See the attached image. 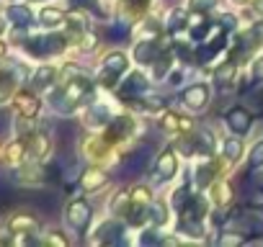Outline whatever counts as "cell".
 Segmentation results:
<instances>
[{
    "instance_id": "1",
    "label": "cell",
    "mask_w": 263,
    "mask_h": 247,
    "mask_svg": "<svg viewBox=\"0 0 263 247\" xmlns=\"http://www.w3.org/2000/svg\"><path fill=\"white\" fill-rule=\"evenodd\" d=\"M67 221H70V227H75L78 232L90 221V206L85 203V201H75L70 209H67Z\"/></svg>"
},
{
    "instance_id": "2",
    "label": "cell",
    "mask_w": 263,
    "mask_h": 247,
    "mask_svg": "<svg viewBox=\"0 0 263 247\" xmlns=\"http://www.w3.org/2000/svg\"><path fill=\"white\" fill-rule=\"evenodd\" d=\"M16 108H18V113H21V116H26V118H34V116L39 113V100L34 98V93H29V90H21V93L16 95Z\"/></svg>"
},
{
    "instance_id": "3",
    "label": "cell",
    "mask_w": 263,
    "mask_h": 247,
    "mask_svg": "<svg viewBox=\"0 0 263 247\" xmlns=\"http://www.w3.org/2000/svg\"><path fill=\"white\" fill-rule=\"evenodd\" d=\"M227 123H230V129L232 132H237V134H242V132H248L250 129V113L245 111V108H232L230 113H227Z\"/></svg>"
},
{
    "instance_id": "4",
    "label": "cell",
    "mask_w": 263,
    "mask_h": 247,
    "mask_svg": "<svg viewBox=\"0 0 263 247\" xmlns=\"http://www.w3.org/2000/svg\"><path fill=\"white\" fill-rule=\"evenodd\" d=\"M26 150H29V155L31 157H44L47 155V134H42V132H34L29 139H26Z\"/></svg>"
},
{
    "instance_id": "5",
    "label": "cell",
    "mask_w": 263,
    "mask_h": 247,
    "mask_svg": "<svg viewBox=\"0 0 263 247\" xmlns=\"http://www.w3.org/2000/svg\"><path fill=\"white\" fill-rule=\"evenodd\" d=\"M183 100H186L191 108H201V106L206 103V88H204V85H194V88H189V90L183 93Z\"/></svg>"
},
{
    "instance_id": "6",
    "label": "cell",
    "mask_w": 263,
    "mask_h": 247,
    "mask_svg": "<svg viewBox=\"0 0 263 247\" xmlns=\"http://www.w3.org/2000/svg\"><path fill=\"white\" fill-rule=\"evenodd\" d=\"M8 227H11V229H16V232H29V229H34V227H36V219H34L31 214L21 211V214H16V216L8 221Z\"/></svg>"
},
{
    "instance_id": "7",
    "label": "cell",
    "mask_w": 263,
    "mask_h": 247,
    "mask_svg": "<svg viewBox=\"0 0 263 247\" xmlns=\"http://www.w3.org/2000/svg\"><path fill=\"white\" fill-rule=\"evenodd\" d=\"M158 173H160V178H173L176 175V160H173V152H163V157H160V162H158Z\"/></svg>"
},
{
    "instance_id": "8",
    "label": "cell",
    "mask_w": 263,
    "mask_h": 247,
    "mask_svg": "<svg viewBox=\"0 0 263 247\" xmlns=\"http://www.w3.org/2000/svg\"><path fill=\"white\" fill-rule=\"evenodd\" d=\"M106 70H108V72H114V75L124 72V70H126V57H124L121 52L108 54V57H106Z\"/></svg>"
},
{
    "instance_id": "9",
    "label": "cell",
    "mask_w": 263,
    "mask_h": 247,
    "mask_svg": "<svg viewBox=\"0 0 263 247\" xmlns=\"http://www.w3.org/2000/svg\"><path fill=\"white\" fill-rule=\"evenodd\" d=\"M54 67H39L36 70V75H34V85L36 88H47V85H52L54 83Z\"/></svg>"
},
{
    "instance_id": "10",
    "label": "cell",
    "mask_w": 263,
    "mask_h": 247,
    "mask_svg": "<svg viewBox=\"0 0 263 247\" xmlns=\"http://www.w3.org/2000/svg\"><path fill=\"white\" fill-rule=\"evenodd\" d=\"M8 16H11L13 24H18V26H24V24L31 21V13H29V8H24V6H11V8H8Z\"/></svg>"
},
{
    "instance_id": "11",
    "label": "cell",
    "mask_w": 263,
    "mask_h": 247,
    "mask_svg": "<svg viewBox=\"0 0 263 247\" xmlns=\"http://www.w3.org/2000/svg\"><path fill=\"white\" fill-rule=\"evenodd\" d=\"M140 90H145V77H142V75H132V77L126 80V85L121 88V93H124V95L140 93Z\"/></svg>"
},
{
    "instance_id": "12",
    "label": "cell",
    "mask_w": 263,
    "mask_h": 247,
    "mask_svg": "<svg viewBox=\"0 0 263 247\" xmlns=\"http://www.w3.org/2000/svg\"><path fill=\"white\" fill-rule=\"evenodd\" d=\"M155 54H158V47L150 44V42L142 44V47H137V59L145 62V65H147V62H155Z\"/></svg>"
},
{
    "instance_id": "13",
    "label": "cell",
    "mask_w": 263,
    "mask_h": 247,
    "mask_svg": "<svg viewBox=\"0 0 263 247\" xmlns=\"http://www.w3.org/2000/svg\"><path fill=\"white\" fill-rule=\"evenodd\" d=\"M232 77H235V65H232V62L217 70V85H219V88L230 85V83H232Z\"/></svg>"
},
{
    "instance_id": "14",
    "label": "cell",
    "mask_w": 263,
    "mask_h": 247,
    "mask_svg": "<svg viewBox=\"0 0 263 247\" xmlns=\"http://www.w3.org/2000/svg\"><path fill=\"white\" fill-rule=\"evenodd\" d=\"M62 18H65V16H62V11H57V8H44V11H42V24H44V26H57Z\"/></svg>"
},
{
    "instance_id": "15",
    "label": "cell",
    "mask_w": 263,
    "mask_h": 247,
    "mask_svg": "<svg viewBox=\"0 0 263 247\" xmlns=\"http://www.w3.org/2000/svg\"><path fill=\"white\" fill-rule=\"evenodd\" d=\"M13 72H0V100H3L6 95H11L13 90Z\"/></svg>"
},
{
    "instance_id": "16",
    "label": "cell",
    "mask_w": 263,
    "mask_h": 247,
    "mask_svg": "<svg viewBox=\"0 0 263 247\" xmlns=\"http://www.w3.org/2000/svg\"><path fill=\"white\" fill-rule=\"evenodd\" d=\"M103 180H106V178H103V175H101V170H96V168H93V170H88V173H85V178H83L85 188H98Z\"/></svg>"
},
{
    "instance_id": "17",
    "label": "cell",
    "mask_w": 263,
    "mask_h": 247,
    "mask_svg": "<svg viewBox=\"0 0 263 247\" xmlns=\"http://www.w3.org/2000/svg\"><path fill=\"white\" fill-rule=\"evenodd\" d=\"M224 157H227L230 162H235V160L240 157V142H237V139H227V142H224Z\"/></svg>"
},
{
    "instance_id": "18",
    "label": "cell",
    "mask_w": 263,
    "mask_h": 247,
    "mask_svg": "<svg viewBox=\"0 0 263 247\" xmlns=\"http://www.w3.org/2000/svg\"><path fill=\"white\" fill-rule=\"evenodd\" d=\"M153 221H155V224H165V221H168V209H165L163 203H155V206H153Z\"/></svg>"
},
{
    "instance_id": "19",
    "label": "cell",
    "mask_w": 263,
    "mask_h": 247,
    "mask_svg": "<svg viewBox=\"0 0 263 247\" xmlns=\"http://www.w3.org/2000/svg\"><path fill=\"white\" fill-rule=\"evenodd\" d=\"M196 139H199V150H201L204 155H209V152H212V134H209V132H199Z\"/></svg>"
},
{
    "instance_id": "20",
    "label": "cell",
    "mask_w": 263,
    "mask_h": 247,
    "mask_svg": "<svg viewBox=\"0 0 263 247\" xmlns=\"http://www.w3.org/2000/svg\"><path fill=\"white\" fill-rule=\"evenodd\" d=\"M158 65H155V75L158 77H163L168 70H171V57H163V59H155Z\"/></svg>"
},
{
    "instance_id": "21",
    "label": "cell",
    "mask_w": 263,
    "mask_h": 247,
    "mask_svg": "<svg viewBox=\"0 0 263 247\" xmlns=\"http://www.w3.org/2000/svg\"><path fill=\"white\" fill-rule=\"evenodd\" d=\"M114 211H116V214H129L126 196H116V201H114Z\"/></svg>"
},
{
    "instance_id": "22",
    "label": "cell",
    "mask_w": 263,
    "mask_h": 247,
    "mask_svg": "<svg viewBox=\"0 0 263 247\" xmlns=\"http://www.w3.org/2000/svg\"><path fill=\"white\" fill-rule=\"evenodd\" d=\"M260 162H263V142H258L253 155H250V165H260Z\"/></svg>"
},
{
    "instance_id": "23",
    "label": "cell",
    "mask_w": 263,
    "mask_h": 247,
    "mask_svg": "<svg viewBox=\"0 0 263 247\" xmlns=\"http://www.w3.org/2000/svg\"><path fill=\"white\" fill-rule=\"evenodd\" d=\"M186 198H189V193H186V188H181V191H176V198H173V201H176V209H181V211H183V206H181V203H186Z\"/></svg>"
},
{
    "instance_id": "24",
    "label": "cell",
    "mask_w": 263,
    "mask_h": 247,
    "mask_svg": "<svg viewBox=\"0 0 263 247\" xmlns=\"http://www.w3.org/2000/svg\"><path fill=\"white\" fill-rule=\"evenodd\" d=\"M253 42L255 44H263V24H255L253 26Z\"/></svg>"
},
{
    "instance_id": "25",
    "label": "cell",
    "mask_w": 263,
    "mask_h": 247,
    "mask_svg": "<svg viewBox=\"0 0 263 247\" xmlns=\"http://www.w3.org/2000/svg\"><path fill=\"white\" fill-rule=\"evenodd\" d=\"M147 219V211H142V209H137L135 214H132V221H135V224H142Z\"/></svg>"
},
{
    "instance_id": "26",
    "label": "cell",
    "mask_w": 263,
    "mask_h": 247,
    "mask_svg": "<svg viewBox=\"0 0 263 247\" xmlns=\"http://www.w3.org/2000/svg\"><path fill=\"white\" fill-rule=\"evenodd\" d=\"M209 178H212V170H199V183H201V186H206Z\"/></svg>"
},
{
    "instance_id": "27",
    "label": "cell",
    "mask_w": 263,
    "mask_h": 247,
    "mask_svg": "<svg viewBox=\"0 0 263 247\" xmlns=\"http://www.w3.org/2000/svg\"><path fill=\"white\" fill-rule=\"evenodd\" d=\"M214 3V0H196V3H194V8H209Z\"/></svg>"
},
{
    "instance_id": "28",
    "label": "cell",
    "mask_w": 263,
    "mask_h": 247,
    "mask_svg": "<svg viewBox=\"0 0 263 247\" xmlns=\"http://www.w3.org/2000/svg\"><path fill=\"white\" fill-rule=\"evenodd\" d=\"M255 77H263V59H258L255 65Z\"/></svg>"
},
{
    "instance_id": "29",
    "label": "cell",
    "mask_w": 263,
    "mask_h": 247,
    "mask_svg": "<svg viewBox=\"0 0 263 247\" xmlns=\"http://www.w3.org/2000/svg\"><path fill=\"white\" fill-rule=\"evenodd\" d=\"M78 3H83V6H90V8H96V3H93V0H78Z\"/></svg>"
},
{
    "instance_id": "30",
    "label": "cell",
    "mask_w": 263,
    "mask_h": 247,
    "mask_svg": "<svg viewBox=\"0 0 263 247\" xmlns=\"http://www.w3.org/2000/svg\"><path fill=\"white\" fill-rule=\"evenodd\" d=\"M3 54H6V44L0 42V59H3Z\"/></svg>"
},
{
    "instance_id": "31",
    "label": "cell",
    "mask_w": 263,
    "mask_h": 247,
    "mask_svg": "<svg viewBox=\"0 0 263 247\" xmlns=\"http://www.w3.org/2000/svg\"><path fill=\"white\" fill-rule=\"evenodd\" d=\"M255 8H258V11L263 13V0H258V3H255Z\"/></svg>"
}]
</instances>
